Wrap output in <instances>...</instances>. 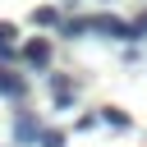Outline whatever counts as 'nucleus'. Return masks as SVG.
<instances>
[{
  "label": "nucleus",
  "mask_w": 147,
  "mask_h": 147,
  "mask_svg": "<svg viewBox=\"0 0 147 147\" xmlns=\"http://www.w3.org/2000/svg\"><path fill=\"white\" fill-rule=\"evenodd\" d=\"M87 28H92V32H101V37H115V41H138V28H133V23H124V18H115V14H92V18H87Z\"/></svg>",
  "instance_id": "f257e3e1"
},
{
  "label": "nucleus",
  "mask_w": 147,
  "mask_h": 147,
  "mask_svg": "<svg viewBox=\"0 0 147 147\" xmlns=\"http://www.w3.org/2000/svg\"><path fill=\"white\" fill-rule=\"evenodd\" d=\"M41 133H46V129H41V119H37V115H28V110H23V115L14 119V138H18L23 147H28V142H41Z\"/></svg>",
  "instance_id": "f03ea898"
},
{
  "label": "nucleus",
  "mask_w": 147,
  "mask_h": 147,
  "mask_svg": "<svg viewBox=\"0 0 147 147\" xmlns=\"http://www.w3.org/2000/svg\"><path fill=\"white\" fill-rule=\"evenodd\" d=\"M23 60H28L32 69H46V64H51V41H46V37L28 41V46H23Z\"/></svg>",
  "instance_id": "7ed1b4c3"
},
{
  "label": "nucleus",
  "mask_w": 147,
  "mask_h": 147,
  "mask_svg": "<svg viewBox=\"0 0 147 147\" xmlns=\"http://www.w3.org/2000/svg\"><path fill=\"white\" fill-rule=\"evenodd\" d=\"M23 92H28V83H23V78H14L9 69H0V96H9V101H23Z\"/></svg>",
  "instance_id": "20e7f679"
},
{
  "label": "nucleus",
  "mask_w": 147,
  "mask_h": 147,
  "mask_svg": "<svg viewBox=\"0 0 147 147\" xmlns=\"http://www.w3.org/2000/svg\"><path fill=\"white\" fill-rule=\"evenodd\" d=\"M14 37H18V28H14V23H0V60L14 55Z\"/></svg>",
  "instance_id": "39448f33"
},
{
  "label": "nucleus",
  "mask_w": 147,
  "mask_h": 147,
  "mask_svg": "<svg viewBox=\"0 0 147 147\" xmlns=\"http://www.w3.org/2000/svg\"><path fill=\"white\" fill-rule=\"evenodd\" d=\"M32 23H37V28H55V23H60V9H51V5L32 9Z\"/></svg>",
  "instance_id": "423d86ee"
},
{
  "label": "nucleus",
  "mask_w": 147,
  "mask_h": 147,
  "mask_svg": "<svg viewBox=\"0 0 147 147\" xmlns=\"http://www.w3.org/2000/svg\"><path fill=\"white\" fill-rule=\"evenodd\" d=\"M101 124H110V129H129V115H124L119 106H106V110H101Z\"/></svg>",
  "instance_id": "0eeeda50"
},
{
  "label": "nucleus",
  "mask_w": 147,
  "mask_h": 147,
  "mask_svg": "<svg viewBox=\"0 0 147 147\" xmlns=\"http://www.w3.org/2000/svg\"><path fill=\"white\" fill-rule=\"evenodd\" d=\"M83 32H92L87 18H64V23H60V37H83Z\"/></svg>",
  "instance_id": "6e6552de"
},
{
  "label": "nucleus",
  "mask_w": 147,
  "mask_h": 147,
  "mask_svg": "<svg viewBox=\"0 0 147 147\" xmlns=\"http://www.w3.org/2000/svg\"><path fill=\"white\" fill-rule=\"evenodd\" d=\"M41 147H64V133H60V129H46V133H41Z\"/></svg>",
  "instance_id": "1a4fd4ad"
},
{
  "label": "nucleus",
  "mask_w": 147,
  "mask_h": 147,
  "mask_svg": "<svg viewBox=\"0 0 147 147\" xmlns=\"http://www.w3.org/2000/svg\"><path fill=\"white\" fill-rule=\"evenodd\" d=\"M133 28H138V41H142V37H147V14H138V18H133Z\"/></svg>",
  "instance_id": "9d476101"
}]
</instances>
